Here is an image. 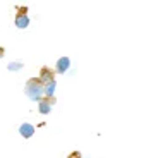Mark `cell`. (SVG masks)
Here are the masks:
<instances>
[{
    "mask_svg": "<svg viewBox=\"0 0 146 158\" xmlns=\"http://www.w3.org/2000/svg\"><path fill=\"white\" fill-rule=\"evenodd\" d=\"M24 93H26V96H28L29 100L40 102L41 96H43V84L40 83L38 77H31V79H28V83H26Z\"/></svg>",
    "mask_w": 146,
    "mask_h": 158,
    "instance_id": "obj_1",
    "label": "cell"
},
{
    "mask_svg": "<svg viewBox=\"0 0 146 158\" xmlns=\"http://www.w3.org/2000/svg\"><path fill=\"white\" fill-rule=\"evenodd\" d=\"M16 26L19 29H26L29 26V17H28V7H17V16H16Z\"/></svg>",
    "mask_w": 146,
    "mask_h": 158,
    "instance_id": "obj_2",
    "label": "cell"
},
{
    "mask_svg": "<svg viewBox=\"0 0 146 158\" xmlns=\"http://www.w3.org/2000/svg\"><path fill=\"white\" fill-rule=\"evenodd\" d=\"M40 83L41 84H47V83H50V81H53L55 79V72L52 71L50 67H47V65H43L41 67V71H40Z\"/></svg>",
    "mask_w": 146,
    "mask_h": 158,
    "instance_id": "obj_3",
    "label": "cell"
},
{
    "mask_svg": "<svg viewBox=\"0 0 146 158\" xmlns=\"http://www.w3.org/2000/svg\"><path fill=\"white\" fill-rule=\"evenodd\" d=\"M55 103V98H41L38 102V110H40V114H43V115H47V114H50V110H52V105Z\"/></svg>",
    "mask_w": 146,
    "mask_h": 158,
    "instance_id": "obj_4",
    "label": "cell"
},
{
    "mask_svg": "<svg viewBox=\"0 0 146 158\" xmlns=\"http://www.w3.org/2000/svg\"><path fill=\"white\" fill-rule=\"evenodd\" d=\"M19 134L23 136V138L29 139L33 134H35V126H33V124H29V122L21 124V127H19Z\"/></svg>",
    "mask_w": 146,
    "mask_h": 158,
    "instance_id": "obj_5",
    "label": "cell"
},
{
    "mask_svg": "<svg viewBox=\"0 0 146 158\" xmlns=\"http://www.w3.org/2000/svg\"><path fill=\"white\" fill-rule=\"evenodd\" d=\"M69 65H71V59H69V57H60V59L57 60L55 71L60 72V74H64V72H67Z\"/></svg>",
    "mask_w": 146,
    "mask_h": 158,
    "instance_id": "obj_6",
    "label": "cell"
},
{
    "mask_svg": "<svg viewBox=\"0 0 146 158\" xmlns=\"http://www.w3.org/2000/svg\"><path fill=\"white\" fill-rule=\"evenodd\" d=\"M55 86H57L55 79H53V81H50V83H47V84H43V93L47 95V98H53V93H55Z\"/></svg>",
    "mask_w": 146,
    "mask_h": 158,
    "instance_id": "obj_7",
    "label": "cell"
},
{
    "mask_svg": "<svg viewBox=\"0 0 146 158\" xmlns=\"http://www.w3.org/2000/svg\"><path fill=\"white\" fill-rule=\"evenodd\" d=\"M7 69L9 71H21V69H23V64L21 62H10Z\"/></svg>",
    "mask_w": 146,
    "mask_h": 158,
    "instance_id": "obj_8",
    "label": "cell"
},
{
    "mask_svg": "<svg viewBox=\"0 0 146 158\" xmlns=\"http://www.w3.org/2000/svg\"><path fill=\"white\" fill-rule=\"evenodd\" d=\"M67 158H81V153H79V151H72Z\"/></svg>",
    "mask_w": 146,
    "mask_h": 158,
    "instance_id": "obj_9",
    "label": "cell"
},
{
    "mask_svg": "<svg viewBox=\"0 0 146 158\" xmlns=\"http://www.w3.org/2000/svg\"><path fill=\"white\" fill-rule=\"evenodd\" d=\"M4 55V48H0V57Z\"/></svg>",
    "mask_w": 146,
    "mask_h": 158,
    "instance_id": "obj_10",
    "label": "cell"
}]
</instances>
